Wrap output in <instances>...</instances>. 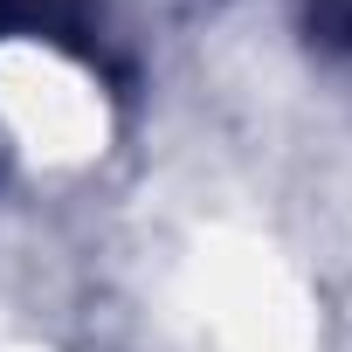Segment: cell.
Returning a JSON list of instances; mask_svg holds the SVG:
<instances>
[{"mask_svg": "<svg viewBox=\"0 0 352 352\" xmlns=\"http://www.w3.org/2000/svg\"><path fill=\"white\" fill-rule=\"evenodd\" d=\"M311 28L338 49H352V0H311Z\"/></svg>", "mask_w": 352, "mask_h": 352, "instance_id": "cell-1", "label": "cell"}]
</instances>
